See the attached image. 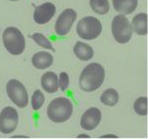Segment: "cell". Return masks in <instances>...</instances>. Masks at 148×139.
<instances>
[{
  "mask_svg": "<svg viewBox=\"0 0 148 139\" xmlns=\"http://www.w3.org/2000/svg\"><path fill=\"white\" fill-rule=\"evenodd\" d=\"M133 110L139 116H146L147 114V98L140 97L136 99L133 104Z\"/></svg>",
  "mask_w": 148,
  "mask_h": 139,
  "instance_id": "obj_19",
  "label": "cell"
},
{
  "mask_svg": "<svg viewBox=\"0 0 148 139\" xmlns=\"http://www.w3.org/2000/svg\"><path fill=\"white\" fill-rule=\"evenodd\" d=\"M89 138V135H86V134H81V135H78L77 138Z\"/></svg>",
  "mask_w": 148,
  "mask_h": 139,
  "instance_id": "obj_23",
  "label": "cell"
},
{
  "mask_svg": "<svg viewBox=\"0 0 148 139\" xmlns=\"http://www.w3.org/2000/svg\"><path fill=\"white\" fill-rule=\"evenodd\" d=\"M116 138V135H114V134H107V135H104V136H101V138Z\"/></svg>",
  "mask_w": 148,
  "mask_h": 139,
  "instance_id": "obj_22",
  "label": "cell"
},
{
  "mask_svg": "<svg viewBox=\"0 0 148 139\" xmlns=\"http://www.w3.org/2000/svg\"><path fill=\"white\" fill-rule=\"evenodd\" d=\"M10 1H19V0H10Z\"/></svg>",
  "mask_w": 148,
  "mask_h": 139,
  "instance_id": "obj_24",
  "label": "cell"
},
{
  "mask_svg": "<svg viewBox=\"0 0 148 139\" xmlns=\"http://www.w3.org/2000/svg\"><path fill=\"white\" fill-rule=\"evenodd\" d=\"M19 121L17 111L12 107H6L0 112V131L3 134H10L16 129Z\"/></svg>",
  "mask_w": 148,
  "mask_h": 139,
  "instance_id": "obj_7",
  "label": "cell"
},
{
  "mask_svg": "<svg viewBox=\"0 0 148 139\" xmlns=\"http://www.w3.org/2000/svg\"><path fill=\"white\" fill-rule=\"evenodd\" d=\"M90 6L92 10L99 15H105L110 10L108 0H90Z\"/></svg>",
  "mask_w": 148,
  "mask_h": 139,
  "instance_id": "obj_17",
  "label": "cell"
},
{
  "mask_svg": "<svg viewBox=\"0 0 148 139\" xmlns=\"http://www.w3.org/2000/svg\"><path fill=\"white\" fill-rule=\"evenodd\" d=\"M100 101L102 102V104L106 105V106L114 107L119 102V93L116 92V90L113 89V88L107 89L102 94Z\"/></svg>",
  "mask_w": 148,
  "mask_h": 139,
  "instance_id": "obj_16",
  "label": "cell"
},
{
  "mask_svg": "<svg viewBox=\"0 0 148 139\" xmlns=\"http://www.w3.org/2000/svg\"><path fill=\"white\" fill-rule=\"evenodd\" d=\"M2 40L4 47L12 55H20L25 50V39L21 31L17 28L9 27L5 29Z\"/></svg>",
  "mask_w": 148,
  "mask_h": 139,
  "instance_id": "obj_3",
  "label": "cell"
},
{
  "mask_svg": "<svg viewBox=\"0 0 148 139\" xmlns=\"http://www.w3.org/2000/svg\"><path fill=\"white\" fill-rule=\"evenodd\" d=\"M104 80V67L99 63H90L81 72L79 87L84 92H93L101 87Z\"/></svg>",
  "mask_w": 148,
  "mask_h": 139,
  "instance_id": "obj_1",
  "label": "cell"
},
{
  "mask_svg": "<svg viewBox=\"0 0 148 139\" xmlns=\"http://www.w3.org/2000/svg\"><path fill=\"white\" fill-rule=\"evenodd\" d=\"M32 63L34 67L40 70L47 69L53 63V57L51 53L47 51H39L32 57Z\"/></svg>",
  "mask_w": 148,
  "mask_h": 139,
  "instance_id": "obj_11",
  "label": "cell"
},
{
  "mask_svg": "<svg viewBox=\"0 0 148 139\" xmlns=\"http://www.w3.org/2000/svg\"><path fill=\"white\" fill-rule=\"evenodd\" d=\"M76 32L81 39L92 40L101 35L102 24L95 17H84L78 22L77 27H76Z\"/></svg>",
  "mask_w": 148,
  "mask_h": 139,
  "instance_id": "obj_4",
  "label": "cell"
},
{
  "mask_svg": "<svg viewBox=\"0 0 148 139\" xmlns=\"http://www.w3.org/2000/svg\"><path fill=\"white\" fill-rule=\"evenodd\" d=\"M102 119V112L98 108H90L83 114L80 125L86 130H93L99 125Z\"/></svg>",
  "mask_w": 148,
  "mask_h": 139,
  "instance_id": "obj_9",
  "label": "cell"
},
{
  "mask_svg": "<svg viewBox=\"0 0 148 139\" xmlns=\"http://www.w3.org/2000/svg\"><path fill=\"white\" fill-rule=\"evenodd\" d=\"M73 51L75 55L83 61L90 60L94 55V50L89 45L82 42H77L73 47Z\"/></svg>",
  "mask_w": 148,
  "mask_h": 139,
  "instance_id": "obj_15",
  "label": "cell"
},
{
  "mask_svg": "<svg viewBox=\"0 0 148 139\" xmlns=\"http://www.w3.org/2000/svg\"><path fill=\"white\" fill-rule=\"evenodd\" d=\"M112 33L114 40L119 44H126L131 39L132 29L131 25L125 15H116L112 22Z\"/></svg>",
  "mask_w": 148,
  "mask_h": 139,
  "instance_id": "obj_5",
  "label": "cell"
},
{
  "mask_svg": "<svg viewBox=\"0 0 148 139\" xmlns=\"http://www.w3.org/2000/svg\"><path fill=\"white\" fill-rule=\"evenodd\" d=\"M77 18V14L73 9H65L60 15L58 16L56 22V33L57 36L64 37L70 32L72 25Z\"/></svg>",
  "mask_w": 148,
  "mask_h": 139,
  "instance_id": "obj_8",
  "label": "cell"
},
{
  "mask_svg": "<svg viewBox=\"0 0 148 139\" xmlns=\"http://www.w3.org/2000/svg\"><path fill=\"white\" fill-rule=\"evenodd\" d=\"M45 103V96L42 91L37 90L32 96V108L34 111H39Z\"/></svg>",
  "mask_w": 148,
  "mask_h": 139,
  "instance_id": "obj_20",
  "label": "cell"
},
{
  "mask_svg": "<svg viewBox=\"0 0 148 139\" xmlns=\"http://www.w3.org/2000/svg\"><path fill=\"white\" fill-rule=\"evenodd\" d=\"M40 84H42V89L49 94L56 93L58 90V78L56 74L52 71L47 72L42 75Z\"/></svg>",
  "mask_w": 148,
  "mask_h": 139,
  "instance_id": "obj_12",
  "label": "cell"
},
{
  "mask_svg": "<svg viewBox=\"0 0 148 139\" xmlns=\"http://www.w3.org/2000/svg\"><path fill=\"white\" fill-rule=\"evenodd\" d=\"M73 112V105L71 101L64 97L52 100L47 107V116L51 121L56 123H65L70 118Z\"/></svg>",
  "mask_w": 148,
  "mask_h": 139,
  "instance_id": "obj_2",
  "label": "cell"
},
{
  "mask_svg": "<svg viewBox=\"0 0 148 139\" xmlns=\"http://www.w3.org/2000/svg\"><path fill=\"white\" fill-rule=\"evenodd\" d=\"M6 92L14 104L19 108H26L29 104L28 92L26 90L25 86L19 80L12 79L6 85Z\"/></svg>",
  "mask_w": 148,
  "mask_h": 139,
  "instance_id": "obj_6",
  "label": "cell"
},
{
  "mask_svg": "<svg viewBox=\"0 0 148 139\" xmlns=\"http://www.w3.org/2000/svg\"><path fill=\"white\" fill-rule=\"evenodd\" d=\"M69 85V76L66 72H61L58 78V88L62 92L67 90Z\"/></svg>",
  "mask_w": 148,
  "mask_h": 139,
  "instance_id": "obj_21",
  "label": "cell"
},
{
  "mask_svg": "<svg viewBox=\"0 0 148 139\" xmlns=\"http://www.w3.org/2000/svg\"><path fill=\"white\" fill-rule=\"evenodd\" d=\"M32 39L34 40L36 44L38 45H40V47H44V49H49V50H51V51H54V49H53V47H52L51 42H49V39H47V37H45L42 34L36 33L32 36Z\"/></svg>",
  "mask_w": 148,
  "mask_h": 139,
  "instance_id": "obj_18",
  "label": "cell"
},
{
  "mask_svg": "<svg viewBox=\"0 0 148 139\" xmlns=\"http://www.w3.org/2000/svg\"><path fill=\"white\" fill-rule=\"evenodd\" d=\"M56 14V6L51 2H47L38 6L34 12V20L39 25H44L52 19Z\"/></svg>",
  "mask_w": 148,
  "mask_h": 139,
  "instance_id": "obj_10",
  "label": "cell"
},
{
  "mask_svg": "<svg viewBox=\"0 0 148 139\" xmlns=\"http://www.w3.org/2000/svg\"><path fill=\"white\" fill-rule=\"evenodd\" d=\"M114 8L123 15L131 14L137 7V0H113Z\"/></svg>",
  "mask_w": 148,
  "mask_h": 139,
  "instance_id": "obj_14",
  "label": "cell"
},
{
  "mask_svg": "<svg viewBox=\"0 0 148 139\" xmlns=\"http://www.w3.org/2000/svg\"><path fill=\"white\" fill-rule=\"evenodd\" d=\"M131 29L138 36H145L147 34V14L139 13L133 17Z\"/></svg>",
  "mask_w": 148,
  "mask_h": 139,
  "instance_id": "obj_13",
  "label": "cell"
}]
</instances>
